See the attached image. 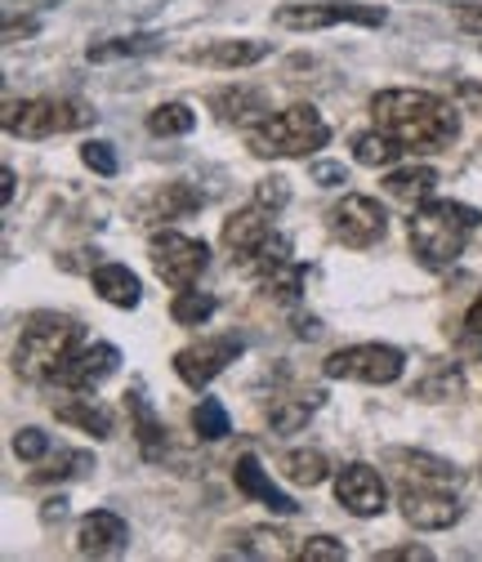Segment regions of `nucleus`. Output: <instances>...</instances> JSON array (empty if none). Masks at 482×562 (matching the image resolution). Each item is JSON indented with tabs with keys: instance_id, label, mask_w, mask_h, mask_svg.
<instances>
[{
	"instance_id": "f257e3e1",
	"label": "nucleus",
	"mask_w": 482,
	"mask_h": 562,
	"mask_svg": "<svg viewBox=\"0 0 482 562\" xmlns=\"http://www.w3.org/2000/svg\"><path fill=\"white\" fill-rule=\"evenodd\" d=\"M371 116L384 134H393L411 153H442L460 138L456 103L429 90H380L371 99Z\"/></svg>"
},
{
	"instance_id": "f03ea898",
	"label": "nucleus",
	"mask_w": 482,
	"mask_h": 562,
	"mask_svg": "<svg viewBox=\"0 0 482 562\" xmlns=\"http://www.w3.org/2000/svg\"><path fill=\"white\" fill-rule=\"evenodd\" d=\"M482 228V215L473 205L464 201H447V196H429L421 201L416 210H411V220H406V233H411V250H416V259L425 268H451L469 237Z\"/></svg>"
},
{
	"instance_id": "7ed1b4c3",
	"label": "nucleus",
	"mask_w": 482,
	"mask_h": 562,
	"mask_svg": "<svg viewBox=\"0 0 482 562\" xmlns=\"http://www.w3.org/2000/svg\"><path fill=\"white\" fill-rule=\"evenodd\" d=\"M86 330L81 322L63 317V313H27L23 317V330H19V348H14V371L32 384H45L54 380V371L67 362L81 348Z\"/></svg>"
},
{
	"instance_id": "20e7f679",
	"label": "nucleus",
	"mask_w": 482,
	"mask_h": 562,
	"mask_svg": "<svg viewBox=\"0 0 482 562\" xmlns=\"http://www.w3.org/2000/svg\"><path fill=\"white\" fill-rule=\"evenodd\" d=\"M330 144V125L322 121V112L313 103H295L264 116L250 134H246V148L255 157H313Z\"/></svg>"
},
{
	"instance_id": "39448f33",
	"label": "nucleus",
	"mask_w": 482,
	"mask_h": 562,
	"mask_svg": "<svg viewBox=\"0 0 482 562\" xmlns=\"http://www.w3.org/2000/svg\"><path fill=\"white\" fill-rule=\"evenodd\" d=\"M94 121H99V112L86 99H58V94L10 103V112H5V130L19 134V138H54V134L86 130Z\"/></svg>"
},
{
	"instance_id": "423d86ee",
	"label": "nucleus",
	"mask_w": 482,
	"mask_h": 562,
	"mask_svg": "<svg viewBox=\"0 0 482 562\" xmlns=\"http://www.w3.org/2000/svg\"><path fill=\"white\" fill-rule=\"evenodd\" d=\"M402 371H406V358L393 344H349V348H335L322 362L326 380H354V384H397Z\"/></svg>"
},
{
	"instance_id": "0eeeda50",
	"label": "nucleus",
	"mask_w": 482,
	"mask_h": 562,
	"mask_svg": "<svg viewBox=\"0 0 482 562\" xmlns=\"http://www.w3.org/2000/svg\"><path fill=\"white\" fill-rule=\"evenodd\" d=\"M389 14L380 5H349V0H300V5H282L272 14V23L287 32H322L339 23H358V27H380Z\"/></svg>"
},
{
	"instance_id": "6e6552de",
	"label": "nucleus",
	"mask_w": 482,
	"mask_h": 562,
	"mask_svg": "<svg viewBox=\"0 0 482 562\" xmlns=\"http://www.w3.org/2000/svg\"><path fill=\"white\" fill-rule=\"evenodd\" d=\"M148 259H153V268H157V277L166 281V286L188 291V286H197V277L205 272V263H211V246L166 228V233L153 237Z\"/></svg>"
},
{
	"instance_id": "1a4fd4ad",
	"label": "nucleus",
	"mask_w": 482,
	"mask_h": 562,
	"mask_svg": "<svg viewBox=\"0 0 482 562\" xmlns=\"http://www.w3.org/2000/svg\"><path fill=\"white\" fill-rule=\"evenodd\" d=\"M326 228H330L335 241L354 246V250H367V246L384 241V233H389V215H384V205H380V201L349 192L344 201H335V205L326 210Z\"/></svg>"
},
{
	"instance_id": "9d476101",
	"label": "nucleus",
	"mask_w": 482,
	"mask_h": 562,
	"mask_svg": "<svg viewBox=\"0 0 482 562\" xmlns=\"http://www.w3.org/2000/svg\"><path fill=\"white\" fill-rule=\"evenodd\" d=\"M242 353H246V339H242V335L197 339V344H188V348H179V353H175V375H179L188 389H205L215 375H224Z\"/></svg>"
},
{
	"instance_id": "9b49d317",
	"label": "nucleus",
	"mask_w": 482,
	"mask_h": 562,
	"mask_svg": "<svg viewBox=\"0 0 482 562\" xmlns=\"http://www.w3.org/2000/svg\"><path fill=\"white\" fill-rule=\"evenodd\" d=\"M397 509L416 531H447L464 514V505L451 496L447 486H425V482H402Z\"/></svg>"
},
{
	"instance_id": "f8f14e48",
	"label": "nucleus",
	"mask_w": 482,
	"mask_h": 562,
	"mask_svg": "<svg viewBox=\"0 0 482 562\" xmlns=\"http://www.w3.org/2000/svg\"><path fill=\"white\" fill-rule=\"evenodd\" d=\"M335 501H339V509H349L354 518H380L389 509V486H384V477L371 464L354 460V464H344L335 473Z\"/></svg>"
},
{
	"instance_id": "ddd939ff",
	"label": "nucleus",
	"mask_w": 482,
	"mask_h": 562,
	"mask_svg": "<svg viewBox=\"0 0 482 562\" xmlns=\"http://www.w3.org/2000/svg\"><path fill=\"white\" fill-rule=\"evenodd\" d=\"M116 367H121V353H116L112 344H81L77 353L54 371L49 384H58V389H67V393H90V389H94L99 380H108Z\"/></svg>"
},
{
	"instance_id": "4468645a",
	"label": "nucleus",
	"mask_w": 482,
	"mask_h": 562,
	"mask_svg": "<svg viewBox=\"0 0 482 562\" xmlns=\"http://www.w3.org/2000/svg\"><path fill=\"white\" fill-rule=\"evenodd\" d=\"M201 205H205V192L201 188H192L188 179H170V183L153 188L139 205H134V215H139V224H170V220L197 215Z\"/></svg>"
},
{
	"instance_id": "2eb2a0df",
	"label": "nucleus",
	"mask_w": 482,
	"mask_h": 562,
	"mask_svg": "<svg viewBox=\"0 0 482 562\" xmlns=\"http://www.w3.org/2000/svg\"><path fill=\"white\" fill-rule=\"evenodd\" d=\"M268 237H272V210H264L259 201H250L246 210H233L224 220V250L233 255V263L250 259Z\"/></svg>"
},
{
	"instance_id": "dca6fc26",
	"label": "nucleus",
	"mask_w": 482,
	"mask_h": 562,
	"mask_svg": "<svg viewBox=\"0 0 482 562\" xmlns=\"http://www.w3.org/2000/svg\"><path fill=\"white\" fill-rule=\"evenodd\" d=\"M272 54V41H205V45H192L188 49V63H201V67H220V72H237V67H255Z\"/></svg>"
},
{
	"instance_id": "f3484780",
	"label": "nucleus",
	"mask_w": 482,
	"mask_h": 562,
	"mask_svg": "<svg viewBox=\"0 0 482 562\" xmlns=\"http://www.w3.org/2000/svg\"><path fill=\"white\" fill-rule=\"evenodd\" d=\"M233 482H237V491L242 496H250V501H259L264 509H272V514H300V505L287 496V491L272 482L264 469H259V460H255V451H242L237 456V464H233Z\"/></svg>"
},
{
	"instance_id": "a211bd4d",
	"label": "nucleus",
	"mask_w": 482,
	"mask_h": 562,
	"mask_svg": "<svg viewBox=\"0 0 482 562\" xmlns=\"http://www.w3.org/2000/svg\"><path fill=\"white\" fill-rule=\"evenodd\" d=\"M125 540H130V527L112 509H94L77 527V553H86V558H112L125 549Z\"/></svg>"
},
{
	"instance_id": "6ab92c4d",
	"label": "nucleus",
	"mask_w": 482,
	"mask_h": 562,
	"mask_svg": "<svg viewBox=\"0 0 482 562\" xmlns=\"http://www.w3.org/2000/svg\"><path fill=\"white\" fill-rule=\"evenodd\" d=\"M125 411H130V434H134V442H139L144 460H166V425L157 419V411H153V402L144 397L139 384L125 393Z\"/></svg>"
},
{
	"instance_id": "aec40b11",
	"label": "nucleus",
	"mask_w": 482,
	"mask_h": 562,
	"mask_svg": "<svg viewBox=\"0 0 482 562\" xmlns=\"http://www.w3.org/2000/svg\"><path fill=\"white\" fill-rule=\"evenodd\" d=\"M389 464L402 482H425V486H456V464L429 456V451H389Z\"/></svg>"
},
{
	"instance_id": "412c9836",
	"label": "nucleus",
	"mask_w": 482,
	"mask_h": 562,
	"mask_svg": "<svg viewBox=\"0 0 482 562\" xmlns=\"http://www.w3.org/2000/svg\"><path fill=\"white\" fill-rule=\"evenodd\" d=\"M54 415H58V425H72V429H81V434H90V438H112V411L108 406H99L94 397H86V393H77V397H67V402H54Z\"/></svg>"
},
{
	"instance_id": "4be33fe9",
	"label": "nucleus",
	"mask_w": 482,
	"mask_h": 562,
	"mask_svg": "<svg viewBox=\"0 0 482 562\" xmlns=\"http://www.w3.org/2000/svg\"><path fill=\"white\" fill-rule=\"evenodd\" d=\"M90 281H94L99 300H108L112 308H139V300H144L139 277H134L125 263H99V268L90 272Z\"/></svg>"
},
{
	"instance_id": "5701e85b",
	"label": "nucleus",
	"mask_w": 482,
	"mask_h": 562,
	"mask_svg": "<svg viewBox=\"0 0 482 562\" xmlns=\"http://www.w3.org/2000/svg\"><path fill=\"white\" fill-rule=\"evenodd\" d=\"M211 112L228 125H246L250 116L268 112V94L255 90V86H228V90H215L211 94Z\"/></svg>"
},
{
	"instance_id": "b1692460",
	"label": "nucleus",
	"mask_w": 482,
	"mask_h": 562,
	"mask_svg": "<svg viewBox=\"0 0 482 562\" xmlns=\"http://www.w3.org/2000/svg\"><path fill=\"white\" fill-rule=\"evenodd\" d=\"M438 188V170L434 166H406V170H389L384 175V192L402 205H421L429 201Z\"/></svg>"
},
{
	"instance_id": "393cba45",
	"label": "nucleus",
	"mask_w": 482,
	"mask_h": 562,
	"mask_svg": "<svg viewBox=\"0 0 482 562\" xmlns=\"http://www.w3.org/2000/svg\"><path fill=\"white\" fill-rule=\"evenodd\" d=\"M166 45V36L157 32H134V36H108V41H94L86 49L90 63H116V58H144V54H157Z\"/></svg>"
},
{
	"instance_id": "a878e982",
	"label": "nucleus",
	"mask_w": 482,
	"mask_h": 562,
	"mask_svg": "<svg viewBox=\"0 0 482 562\" xmlns=\"http://www.w3.org/2000/svg\"><path fill=\"white\" fill-rule=\"evenodd\" d=\"M406 153H411V148H406V144H397V138H393V134H384L380 125L354 138V161H358V166H371V170H389V166H393V161H402Z\"/></svg>"
},
{
	"instance_id": "bb28decb",
	"label": "nucleus",
	"mask_w": 482,
	"mask_h": 562,
	"mask_svg": "<svg viewBox=\"0 0 482 562\" xmlns=\"http://www.w3.org/2000/svg\"><path fill=\"white\" fill-rule=\"evenodd\" d=\"M322 406V393H295V397H272L268 425L272 434H300L309 425V415Z\"/></svg>"
},
{
	"instance_id": "cd10ccee",
	"label": "nucleus",
	"mask_w": 482,
	"mask_h": 562,
	"mask_svg": "<svg viewBox=\"0 0 482 562\" xmlns=\"http://www.w3.org/2000/svg\"><path fill=\"white\" fill-rule=\"evenodd\" d=\"M255 281H259V286H264L272 300L295 304V300H300V291H304V263H300V259H282V263L264 268Z\"/></svg>"
},
{
	"instance_id": "c85d7f7f",
	"label": "nucleus",
	"mask_w": 482,
	"mask_h": 562,
	"mask_svg": "<svg viewBox=\"0 0 482 562\" xmlns=\"http://www.w3.org/2000/svg\"><path fill=\"white\" fill-rule=\"evenodd\" d=\"M282 477L295 482V486H322V482L330 477V464H326L322 451L300 447V451H287V456H282Z\"/></svg>"
},
{
	"instance_id": "c756f323",
	"label": "nucleus",
	"mask_w": 482,
	"mask_h": 562,
	"mask_svg": "<svg viewBox=\"0 0 482 562\" xmlns=\"http://www.w3.org/2000/svg\"><path fill=\"white\" fill-rule=\"evenodd\" d=\"M192 429H197V438H205V442H224V438L233 434L224 402H220V397H201L197 411H192Z\"/></svg>"
},
{
	"instance_id": "7c9ffc66",
	"label": "nucleus",
	"mask_w": 482,
	"mask_h": 562,
	"mask_svg": "<svg viewBox=\"0 0 482 562\" xmlns=\"http://www.w3.org/2000/svg\"><path fill=\"white\" fill-rule=\"evenodd\" d=\"M237 553H246V558H295L291 536L287 531H272V527H250L246 540L237 544Z\"/></svg>"
},
{
	"instance_id": "2f4dec72",
	"label": "nucleus",
	"mask_w": 482,
	"mask_h": 562,
	"mask_svg": "<svg viewBox=\"0 0 482 562\" xmlns=\"http://www.w3.org/2000/svg\"><path fill=\"white\" fill-rule=\"evenodd\" d=\"M148 130H153L157 138H179V134H192V130H197V112H192L188 103H161V108H153Z\"/></svg>"
},
{
	"instance_id": "473e14b6",
	"label": "nucleus",
	"mask_w": 482,
	"mask_h": 562,
	"mask_svg": "<svg viewBox=\"0 0 482 562\" xmlns=\"http://www.w3.org/2000/svg\"><path fill=\"white\" fill-rule=\"evenodd\" d=\"M464 393V375L456 367H438L434 375L416 380V389H411V397H421V402H451Z\"/></svg>"
},
{
	"instance_id": "72a5a7b5",
	"label": "nucleus",
	"mask_w": 482,
	"mask_h": 562,
	"mask_svg": "<svg viewBox=\"0 0 482 562\" xmlns=\"http://www.w3.org/2000/svg\"><path fill=\"white\" fill-rule=\"evenodd\" d=\"M94 460L86 456V451H58V456H45V460H36V473H32V482H58V477H81L86 469H90Z\"/></svg>"
},
{
	"instance_id": "f704fd0d",
	"label": "nucleus",
	"mask_w": 482,
	"mask_h": 562,
	"mask_svg": "<svg viewBox=\"0 0 482 562\" xmlns=\"http://www.w3.org/2000/svg\"><path fill=\"white\" fill-rule=\"evenodd\" d=\"M215 295H201V291H179L175 295V304H170V317L179 322V326H201V322H211L215 317Z\"/></svg>"
},
{
	"instance_id": "c9c22d12",
	"label": "nucleus",
	"mask_w": 482,
	"mask_h": 562,
	"mask_svg": "<svg viewBox=\"0 0 482 562\" xmlns=\"http://www.w3.org/2000/svg\"><path fill=\"white\" fill-rule=\"evenodd\" d=\"M295 558L300 562H344V558H349V549H344V540H335V536H309L295 549Z\"/></svg>"
},
{
	"instance_id": "e433bc0d",
	"label": "nucleus",
	"mask_w": 482,
	"mask_h": 562,
	"mask_svg": "<svg viewBox=\"0 0 482 562\" xmlns=\"http://www.w3.org/2000/svg\"><path fill=\"white\" fill-rule=\"evenodd\" d=\"M255 201H259L264 210H272V215H278V210L291 201V179H282V175L259 179V183H255Z\"/></svg>"
},
{
	"instance_id": "4c0bfd02",
	"label": "nucleus",
	"mask_w": 482,
	"mask_h": 562,
	"mask_svg": "<svg viewBox=\"0 0 482 562\" xmlns=\"http://www.w3.org/2000/svg\"><path fill=\"white\" fill-rule=\"evenodd\" d=\"M81 161H86V170H94L103 179L116 175V153H112V144H103V138H90V144H81Z\"/></svg>"
},
{
	"instance_id": "58836bf2",
	"label": "nucleus",
	"mask_w": 482,
	"mask_h": 562,
	"mask_svg": "<svg viewBox=\"0 0 482 562\" xmlns=\"http://www.w3.org/2000/svg\"><path fill=\"white\" fill-rule=\"evenodd\" d=\"M14 456L27 460V464L45 460V456H49V438H45L41 429H19V434H14Z\"/></svg>"
},
{
	"instance_id": "ea45409f",
	"label": "nucleus",
	"mask_w": 482,
	"mask_h": 562,
	"mask_svg": "<svg viewBox=\"0 0 482 562\" xmlns=\"http://www.w3.org/2000/svg\"><path fill=\"white\" fill-rule=\"evenodd\" d=\"M309 179H313L317 188H339V183H349V170H344V161H317V166L309 170Z\"/></svg>"
},
{
	"instance_id": "a19ab883",
	"label": "nucleus",
	"mask_w": 482,
	"mask_h": 562,
	"mask_svg": "<svg viewBox=\"0 0 482 562\" xmlns=\"http://www.w3.org/2000/svg\"><path fill=\"white\" fill-rule=\"evenodd\" d=\"M375 562H429L434 553L425 549V544H397V549H380V553H371Z\"/></svg>"
},
{
	"instance_id": "79ce46f5",
	"label": "nucleus",
	"mask_w": 482,
	"mask_h": 562,
	"mask_svg": "<svg viewBox=\"0 0 482 562\" xmlns=\"http://www.w3.org/2000/svg\"><path fill=\"white\" fill-rule=\"evenodd\" d=\"M456 23H460L464 32H482V5H464V10H456Z\"/></svg>"
},
{
	"instance_id": "37998d69",
	"label": "nucleus",
	"mask_w": 482,
	"mask_h": 562,
	"mask_svg": "<svg viewBox=\"0 0 482 562\" xmlns=\"http://www.w3.org/2000/svg\"><path fill=\"white\" fill-rule=\"evenodd\" d=\"M464 326H469V335H482V291H478V300L469 304V313H464Z\"/></svg>"
},
{
	"instance_id": "c03bdc74",
	"label": "nucleus",
	"mask_w": 482,
	"mask_h": 562,
	"mask_svg": "<svg viewBox=\"0 0 482 562\" xmlns=\"http://www.w3.org/2000/svg\"><path fill=\"white\" fill-rule=\"evenodd\" d=\"M14 183H19V179H14V170H5V175H0V196H5V205L14 201Z\"/></svg>"
}]
</instances>
